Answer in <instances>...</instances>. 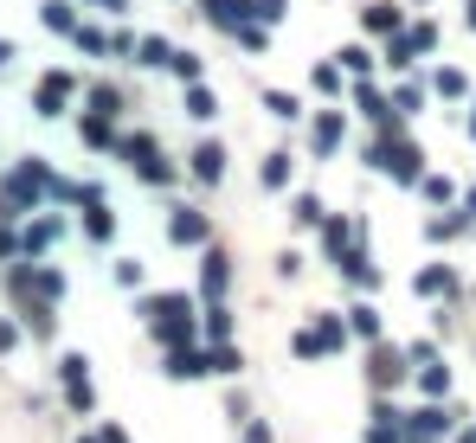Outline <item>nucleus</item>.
<instances>
[{
  "label": "nucleus",
  "mask_w": 476,
  "mask_h": 443,
  "mask_svg": "<svg viewBox=\"0 0 476 443\" xmlns=\"http://www.w3.org/2000/svg\"><path fill=\"white\" fill-rule=\"evenodd\" d=\"M361 26H367V33H393V26H399V7H393V0H380V7H361Z\"/></svg>",
  "instance_id": "1"
},
{
  "label": "nucleus",
  "mask_w": 476,
  "mask_h": 443,
  "mask_svg": "<svg viewBox=\"0 0 476 443\" xmlns=\"http://www.w3.org/2000/svg\"><path fill=\"white\" fill-rule=\"evenodd\" d=\"M64 97H72V78H45V84H39V110H45V116H58Z\"/></svg>",
  "instance_id": "2"
},
{
  "label": "nucleus",
  "mask_w": 476,
  "mask_h": 443,
  "mask_svg": "<svg viewBox=\"0 0 476 443\" xmlns=\"http://www.w3.org/2000/svg\"><path fill=\"white\" fill-rule=\"evenodd\" d=\"M193 174H199V180H219V174H226V155H219L213 141H207V148L193 155Z\"/></svg>",
  "instance_id": "3"
},
{
  "label": "nucleus",
  "mask_w": 476,
  "mask_h": 443,
  "mask_svg": "<svg viewBox=\"0 0 476 443\" xmlns=\"http://www.w3.org/2000/svg\"><path fill=\"white\" fill-rule=\"evenodd\" d=\"M213 110H219V97H213V91H199V84L187 91V116H199V122H207Z\"/></svg>",
  "instance_id": "4"
},
{
  "label": "nucleus",
  "mask_w": 476,
  "mask_h": 443,
  "mask_svg": "<svg viewBox=\"0 0 476 443\" xmlns=\"http://www.w3.org/2000/svg\"><path fill=\"white\" fill-rule=\"evenodd\" d=\"M207 14H219L226 26H238V14H251V0H207Z\"/></svg>",
  "instance_id": "5"
},
{
  "label": "nucleus",
  "mask_w": 476,
  "mask_h": 443,
  "mask_svg": "<svg viewBox=\"0 0 476 443\" xmlns=\"http://www.w3.org/2000/svg\"><path fill=\"white\" fill-rule=\"evenodd\" d=\"M45 26H52V33H72L78 20H72V7H64V0H52V7H45Z\"/></svg>",
  "instance_id": "6"
},
{
  "label": "nucleus",
  "mask_w": 476,
  "mask_h": 443,
  "mask_svg": "<svg viewBox=\"0 0 476 443\" xmlns=\"http://www.w3.org/2000/svg\"><path fill=\"white\" fill-rule=\"evenodd\" d=\"M284 180H290V161L270 155V161H264V187H284Z\"/></svg>",
  "instance_id": "7"
},
{
  "label": "nucleus",
  "mask_w": 476,
  "mask_h": 443,
  "mask_svg": "<svg viewBox=\"0 0 476 443\" xmlns=\"http://www.w3.org/2000/svg\"><path fill=\"white\" fill-rule=\"evenodd\" d=\"M335 141H342V122L322 116V122H316V148H335Z\"/></svg>",
  "instance_id": "8"
},
{
  "label": "nucleus",
  "mask_w": 476,
  "mask_h": 443,
  "mask_svg": "<svg viewBox=\"0 0 476 443\" xmlns=\"http://www.w3.org/2000/svg\"><path fill=\"white\" fill-rule=\"evenodd\" d=\"M405 39H413V45H419V52H432V45H438V26H432V20H419V26H413V33H405Z\"/></svg>",
  "instance_id": "9"
},
{
  "label": "nucleus",
  "mask_w": 476,
  "mask_h": 443,
  "mask_svg": "<svg viewBox=\"0 0 476 443\" xmlns=\"http://www.w3.org/2000/svg\"><path fill=\"white\" fill-rule=\"evenodd\" d=\"M264 103H270V116H296V97H290V91H270Z\"/></svg>",
  "instance_id": "10"
},
{
  "label": "nucleus",
  "mask_w": 476,
  "mask_h": 443,
  "mask_svg": "<svg viewBox=\"0 0 476 443\" xmlns=\"http://www.w3.org/2000/svg\"><path fill=\"white\" fill-rule=\"evenodd\" d=\"M168 64H174V71H180V78H199V58H193V52H174V58H168Z\"/></svg>",
  "instance_id": "11"
},
{
  "label": "nucleus",
  "mask_w": 476,
  "mask_h": 443,
  "mask_svg": "<svg viewBox=\"0 0 476 443\" xmlns=\"http://www.w3.org/2000/svg\"><path fill=\"white\" fill-rule=\"evenodd\" d=\"M251 14L257 20H284V0H251Z\"/></svg>",
  "instance_id": "12"
},
{
  "label": "nucleus",
  "mask_w": 476,
  "mask_h": 443,
  "mask_svg": "<svg viewBox=\"0 0 476 443\" xmlns=\"http://www.w3.org/2000/svg\"><path fill=\"white\" fill-rule=\"evenodd\" d=\"M168 58H174V52H168L161 39H149V45H142V64H168Z\"/></svg>",
  "instance_id": "13"
},
{
  "label": "nucleus",
  "mask_w": 476,
  "mask_h": 443,
  "mask_svg": "<svg viewBox=\"0 0 476 443\" xmlns=\"http://www.w3.org/2000/svg\"><path fill=\"white\" fill-rule=\"evenodd\" d=\"M342 64H348V71H367L374 58H367V45H348V52H342Z\"/></svg>",
  "instance_id": "14"
},
{
  "label": "nucleus",
  "mask_w": 476,
  "mask_h": 443,
  "mask_svg": "<svg viewBox=\"0 0 476 443\" xmlns=\"http://www.w3.org/2000/svg\"><path fill=\"white\" fill-rule=\"evenodd\" d=\"M470 20H476V0H470Z\"/></svg>",
  "instance_id": "15"
}]
</instances>
